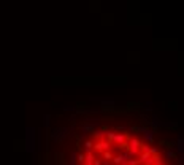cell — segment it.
Masks as SVG:
<instances>
[{
    "label": "cell",
    "mask_w": 184,
    "mask_h": 165,
    "mask_svg": "<svg viewBox=\"0 0 184 165\" xmlns=\"http://www.w3.org/2000/svg\"><path fill=\"white\" fill-rule=\"evenodd\" d=\"M110 146H111V145H110L107 140H97L95 143H94V148H92V149L103 152V151H110Z\"/></svg>",
    "instance_id": "cell-1"
},
{
    "label": "cell",
    "mask_w": 184,
    "mask_h": 165,
    "mask_svg": "<svg viewBox=\"0 0 184 165\" xmlns=\"http://www.w3.org/2000/svg\"><path fill=\"white\" fill-rule=\"evenodd\" d=\"M143 135H144V138H146L148 143H152L154 141V130L152 129H146V127H144L143 129Z\"/></svg>",
    "instance_id": "cell-2"
},
{
    "label": "cell",
    "mask_w": 184,
    "mask_h": 165,
    "mask_svg": "<svg viewBox=\"0 0 184 165\" xmlns=\"http://www.w3.org/2000/svg\"><path fill=\"white\" fill-rule=\"evenodd\" d=\"M124 141H127L125 140V135L124 134H118V132H116V135H114V140H113V145H122V143Z\"/></svg>",
    "instance_id": "cell-3"
},
{
    "label": "cell",
    "mask_w": 184,
    "mask_h": 165,
    "mask_svg": "<svg viewBox=\"0 0 184 165\" xmlns=\"http://www.w3.org/2000/svg\"><path fill=\"white\" fill-rule=\"evenodd\" d=\"M81 130L84 132V134H89V132H91V134H92V132L95 130V124H91V122H87V124H83V125H81Z\"/></svg>",
    "instance_id": "cell-4"
},
{
    "label": "cell",
    "mask_w": 184,
    "mask_h": 165,
    "mask_svg": "<svg viewBox=\"0 0 184 165\" xmlns=\"http://www.w3.org/2000/svg\"><path fill=\"white\" fill-rule=\"evenodd\" d=\"M114 135H116V132H114V130H107V132H105V140H107V141L110 143V145H113Z\"/></svg>",
    "instance_id": "cell-5"
},
{
    "label": "cell",
    "mask_w": 184,
    "mask_h": 165,
    "mask_svg": "<svg viewBox=\"0 0 184 165\" xmlns=\"http://www.w3.org/2000/svg\"><path fill=\"white\" fill-rule=\"evenodd\" d=\"M94 160H95V156H94V154H92V151H91V152H86V154H84V164L92 165V164H94Z\"/></svg>",
    "instance_id": "cell-6"
},
{
    "label": "cell",
    "mask_w": 184,
    "mask_h": 165,
    "mask_svg": "<svg viewBox=\"0 0 184 165\" xmlns=\"http://www.w3.org/2000/svg\"><path fill=\"white\" fill-rule=\"evenodd\" d=\"M151 157H152V156H151L149 152H141V154H140V159H138V162L144 165V164H146V162H148Z\"/></svg>",
    "instance_id": "cell-7"
},
{
    "label": "cell",
    "mask_w": 184,
    "mask_h": 165,
    "mask_svg": "<svg viewBox=\"0 0 184 165\" xmlns=\"http://www.w3.org/2000/svg\"><path fill=\"white\" fill-rule=\"evenodd\" d=\"M102 157L105 159V162H110V160H113L114 154L111 152V151H103V152H102Z\"/></svg>",
    "instance_id": "cell-8"
},
{
    "label": "cell",
    "mask_w": 184,
    "mask_h": 165,
    "mask_svg": "<svg viewBox=\"0 0 184 165\" xmlns=\"http://www.w3.org/2000/svg\"><path fill=\"white\" fill-rule=\"evenodd\" d=\"M165 157H167V160H175V159H176V152L173 149H168L165 152Z\"/></svg>",
    "instance_id": "cell-9"
},
{
    "label": "cell",
    "mask_w": 184,
    "mask_h": 165,
    "mask_svg": "<svg viewBox=\"0 0 184 165\" xmlns=\"http://www.w3.org/2000/svg\"><path fill=\"white\" fill-rule=\"evenodd\" d=\"M92 135L95 136L97 140H103V138H105V132H103V130H94Z\"/></svg>",
    "instance_id": "cell-10"
},
{
    "label": "cell",
    "mask_w": 184,
    "mask_h": 165,
    "mask_svg": "<svg viewBox=\"0 0 184 165\" xmlns=\"http://www.w3.org/2000/svg\"><path fill=\"white\" fill-rule=\"evenodd\" d=\"M92 148H94V141L92 140H86L84 141V149H86V152H91Z\"/></svg>",
    "instance_id": "cell-11"
},
{
    "label": "cell",
    "mask_w": 184,
    "mask_h": 165,
    "mask_svg": "<svg viewBox=\"0 0 184 165\" xmlns=\"http://www.w3.org/2000/svg\"><path fill=\"white\" fill-rule=\"evenodd\" d=\"M152 160H154V165H164V159L160 157V154H155V156H152Z\"/></svg>",
    "instance_id": "cell-12"
},
{
    "label": "cell",
    "mask_w": 184,
    "mask_h": 165,
    "mask_svg": "<svg viewBox=\"0 0 184 165\" xmlns=\"http://www.w3.org/2000/svg\"><path fill=\"white\" fill-rule=\"evenodd\" d=\"M118 148H119V149H122V151H125V152H127V151H129V141H124V143H122V145H119Z\"/></svg>",
    "instance_id": "cell-13"
},
{
    "label": "cell",
    "mask_w": 184,
    "mask_h": 165,
    "mask_svg": "<svg viewBox=\"0 0 184 165\" xmlns=\"http://www.w3.org/2000/svg\"><path fill=\"white\" fill-rule=\"evenodd\" d=\"M76 160H78V164H84V154H83V152H80V154H78V156H76Z\"/></svg>",
    "instance_id": "cell-14"
},
{
    "label": "cell",
    "mask_w": 184,
    "mask_h": 165,
    "mask_svg": "<svg viewBox=\"0 0 184 165\" xmlns=\"http://www.w3.org/2000/svg\"><path fill=\"white\" fill-rule=\"evenodd\" d=\"M149 154H151V156H155V154H159V151H157V148H154V146H151V148H149Z\"/></svg>",
    "instance_id": "cell-15"
},
{
    "label": "cell",
    "mask_w": 184,
    "mask_h": 165,
    "mask_svg": "<svg viewBox=\"0 0 184 165\" xmlns=\"http://www.w3.org/2000/svg\"><path fill=\"white\" fill-rule=\"evenodd\" d=\"M92 165H102V160H100V159H95V160H94V164Z\"/></svg>",
    "instance_id": "cell-16"
},
{
    "label": "cell",
    "mask_w": 184,
    "mask_h": 165,
    "mask_svg": "<svg viewBox=\"0 0 184 165\" xmlns=\"http://www.w3.org/2000/svg\"><path fill=\"white\" fill-rule=\"evenodd\" d=\"M102 165H110V162H105V160H103V162H102Z\"/></svg>",
    "instance_id": "cell-17"
},
{
    "label": "cell",
    "mask_w": 184,
    "mask_h": 165,
    "mask_svg": "<svg viewBox=\"0 0 184 165\" xmlns=\"http://www.w3.org/2000/svg\"><path fill=\"white\" fill-rule=\"evenodd\" d=\"M83 165H89V164H83Z\"/></svg>",
    "instance_id": "cell-18"
}]
</instances>
